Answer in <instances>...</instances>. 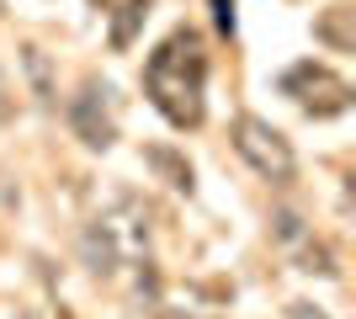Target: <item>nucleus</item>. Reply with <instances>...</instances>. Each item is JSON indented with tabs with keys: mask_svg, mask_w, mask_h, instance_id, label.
Listing matches in <instances>:
<instances>
[{
	"mask_svg": "<svg viewBox=\"0 0 356 319\" xmlns=\"http://www.w3.org/2000/svg\"><path fill=\"white\" fill-rule=\"evenodd\" d=\"M144 96L170 128H202L208 117V54L192 27L170 32L144 64Z\"/></svg>",
	"mask_w": 356,
	"mask_h": 319,
	"instance_id": "1",
	"label": "nucleus"
},
{
	"mask_svg": "<svg viewBox=\"0 0 356 319\" xmlns=\"http://www.w3.org/2000/svg\"><path fill=\"white\" fill-rule=\"evenodd\" d=\"M229 133H234L239 160H245L261 181H271V186H293L298 181V154H293V144H287L282 128H271V122L255 117V112H239Z\"/></svg>",
	"mask_w": 356,
	"mask_h": 319,
	"instance_id": "2",
	"label": "nucleus"
},
{
	"mask_svg": "<svg viewBox=\"0 0 356 319\" xmlns=\"http://www.w3.org/2000/svg\"><path fill=\"white\" fill-rule=\"evenodd\" d=\"M282 91L293 96L309 117H341L346 106H351V85H346V75H335L330 64H293L282 75Z\"/></svg>",
	"mask_w": 356,
	"mask_h": 319,
	"instance_id": "3",
	"label": "nucleus"
},
{
	"mask_svg": "<svg viewBox=\"0 0 356 319\" xmlns=\"http://www.w3.org/2000/svg\"><path fill=\"white\" fill-rule=\"evenodd\" d=\"M70 128L86 149H112L118 144V117H112V85L90 75L80 96L70 101Z\"/></svg>",
	"mask_w": 356,
	"mask_h": 319,
	"instance_id": "4",
	"label": "nucleus"
},
{
	"mask_svg": "<svg viewBox=\"0 0 356 319\" xmlns=\"http://www.w3.org/2000/svg\"><path fill=\"white\" fill-rule=\"evenodd\" d=\"M144 165L160 170L165 186H176V192H186V197H192V186H197V181H192V165H186L170 144H149V149H144Z\"/></svg>",
	"mask_w": 356,
	"mask_h": 319,
	"instance_id": "5",
	"label": "nucleus"
},
{
	"mask_svg": "<svg viewBox=\"0 0 356 319\" xmlns=\"http://www.w3.org/2000/svg\"><path fill=\"white\" fill-rule=\"evenodd\" d=\"M149 6H154V0H122L118 22H112V48H118V54H128V48H134L138 27L149 22Z\"/></svg>",
	"mask_w": 356,
	"mask_h": 319,
	"instance_id": "6",
	"label": "nucleus"
},
{
	"mask_svg": "<svg viewBox=\"0 0 356 319\" xmlns=\"http://www.w3.org/2000/svg\"><path fill=\"white\" fill-rule=\"evenodd\" d=\"M22 69H27V80H32V91H38V101L54 106V75H48V54H43L38 43L22 48Z\"/></svg>",
	"mask_w": 356,
	"mask_h": 319,
	"instance_id": "7",
	"label": "nucleus"
},
{
	"mask_svg": "<svg viewBox=\"0 0 356 319\" xmlns=\"http://www.w3.org/2000/svg\"><path fill=\"white\" fill-rule=\"evenodd\" d=\"M303 272H319V277H335L341 266H335V256H330V245H303Z\"/></svg>",
	"mask_w": 356,
	"mask_h": 319,
	"instance_id": "8",
	"label": "nucleus"
},
{
	"mask_svg": "<svg viewBox=\"0 0 356 319\" xmlns=\"http://www.w3.org/2000/svg\"><path fill=\"white\" fill-rule=\"evenodd\" d=\"M282 319H330V314H325L319 304H303V298H298V304H287V309H282Z\"/></svg>",
	"mask_w": 356,
	"mask_h": 319,
	"instance_id": "9",
	"label": "nucleus"
},
{
	"mask_svg": "<svg viewBox=\"0 0 356 319\" xmlns=\"http://www.w3.org/2000/svg\"><path fill=\"white\" fill-rule=\"evenodd\" d=\"M277 234H282V240H298V234H303V229H298V213H277Z\"/></svg>",
	"mask_w": 356,
	"mask_h": 319,
	"instance_id": "10",
	"label": "nucleus"
},
{
	"mask_svg": "<svg viewBox=\"0 0 356 319\" xmlns=\"http://www.w3.org/2000/svg\"><path fill=\"white\" fill-rule=\"evenodd\" d=\"M154 319H181V314H176V309H160V314H154ZM186 319H192V314H186Z\"/></svg>",
	"mask_w": 356,
	"mask_h": 319,
	"instance_id": "11",
	"label": "nucleus"
},
{
	"mask_svg": "<svg viewBox=\"0 0 356 319\" xmlns=\"http://www.w3.org/2000/svg\"><path fill=\"white\" fill-rule=\"evenodd\" d=\"M90 6H106V0H90Z\"/></svg>",
	"mask_w": 356,
	"mask_h": 319,
	"instance_id": "12",
	"label": "nucleus"
}]
</instances>
